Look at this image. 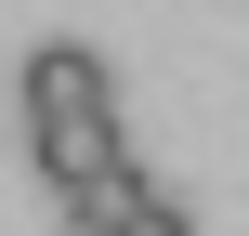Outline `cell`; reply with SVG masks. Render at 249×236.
<instances>
[{"instance_id": "cell-1", "label": "cell", "mask_w": 249, "mask_h": 236, "mask_svg": "<svg viewBox=\"0 0 249 236\" xmlns=\"http://www.w3.org/2000/svg\"><path fill=\"white\" fill-rule=\"evenodd\" d=\"M26 145H39L53 197L131 158V145H118V92H105V53H92V39H39V53H26Z\"/></svg>"}, {"instance_id": "cell-2", "label": "cell", "mask_w": 249, "mask_h": 236, "mask_svg": "<svg viewBox=\"0 0 249 236\" xmlns=\"http://www.w3.org/2000/svg\"><path fill=\"white\" fill-rule=\"evenodd\" d=\"M118 236H197V223H184V197H158V184H144V197H131V223H118Z\"/></svg>"}]
</instances>
